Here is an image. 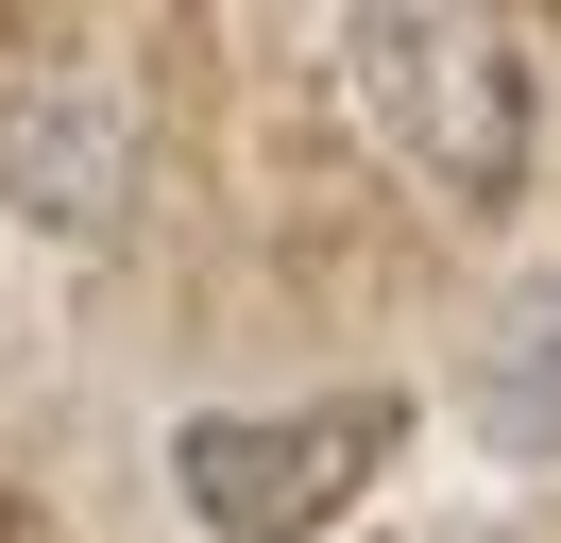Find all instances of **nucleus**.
Returning <instances> with one entry per match:
<instances>
[{
	"mask_svg": "<svg viewBox=\"0 0 561 543\" xmlns=\"http://www.w3.org/2000/svg\"><path fill=\"white\" fill-rule=\"evenodd\" d=\"M137 85L85 51H35V68H0V221L18 238H119V204H137Z\"/></svg>",
	"mask_w": 561,
	"mask_h": 543,
	"instance_id": "nucleus-3",
	"label": "nucleus"
},
{
	"mask_svg": "<svg viewBox=\"0 0 561 543\" xmlns=\"http://www.w3.org/2000/svg\"><path fill=\"white\" fill-rule=\"evenodd\" d=\"M375 459H391V391H341V407H205V425H171V493H187V527H221V543L341 527Z\"/></svg>",
	"mask_w": 561,
	"mask_h": 543,
	"instance_id": "nucleus-2",
	"label": "nucleus"
},
{
	"mask_svg": "<svg viewBox=\"0 0 561 543\" xmlns=\"http://www.w3.org/2000/svg\"><path fill=\"white\" fill-rule=\"evenodd\" d=\"M459 407H477V441H493V459H561V272H527V289L477 323Z\"/></svg>",
	"mask_w": 561,
	"mask_h": 543,
	"instance_id": "nucleus-4",
	"label": "nucleus"
},
{
	"mask_svg": "<svg viewBox=\"0 0 561 543\" xmlns=\"http://www.w3.org/2000/svg\"><path fill=\"white\" fill-rule=\"evenodd\" d=\"M341 102L357 136H375L391 170H409L425 204H459V221H493V204L527 187V34L459 18V0H375V18H341Z\"/></svg>",
	"mask_w": 561,
	"mask_h": 543,
	"instance_id": "nucleus-1",
	"label": "nucleus"
}]
</instances>
